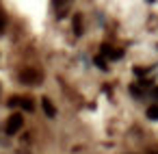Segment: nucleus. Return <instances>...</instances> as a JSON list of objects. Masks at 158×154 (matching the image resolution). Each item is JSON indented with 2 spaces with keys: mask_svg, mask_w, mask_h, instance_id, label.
<instances>
[{
  "mask_svg": "<svg viewBox=\"0 0 158 154\" xmlns=\"http://www.w3.org/2000/svg\"><path fill=\"white\" fill-rule=\"evenodd\" d=\"M22 126H24V117H22V113H15V115H11L7 119L5 130H7V135H15V132L22 130Z\"/></svg>",
  "mask_w": 158,
  "mask_h": 154,
  "instance_id": "nucleus-1",
  "label": "nucleus"
},
{
  "mask_svg": "<svg viewBox=\"0 0 158 154\" xmlns=\"http://www.w3.org/2000/svg\"><path fill=\"white\" fill-rule=\"evenodd\" d=\"M20 78H22V83H28V85H33V83H39V80H41V72H39V70H33V67H28V70H24V72L20 74Z\"/></svg>",
  "mask_w": 158,
  "mask_h": 154,
  "instance_id": "nucleus-2",
  "label": "nucleus"
},
{
  "mask_svg": "<svg viewBox=\"0 0 158 154\" xmlns=\"http://www.w3.org/2000/svg\"><path fill=\"white\" fill-rule=\"evenodd\" d=\"M41 109H44V113H46L48 117H56V109L52 106V102H50L48 98H41Z\"/></svg>",
  "mask_w": 158,
  "mask_h": 154,
  "instance_id": "nucleus-3",
  "label": "nucleus"
},
{
  "mask_svg": "<svg viewBox=\"0 0 158 154\" xmlns=\"http://www.w3.org/2000/svg\"><path fill=\"white\" fill-rule=\"evenodd\" d=\"M74 33L78 37L82 35V15H74Z\"/></svg>",
  "mask_w": 158,
  "mask_h": 154,
  "instance_id": "nucleus-4",
  "label": "nucleus"
},
{
  "mask_svg": "<svg viewBox=\"0 0 158 154\" xmlns=\"http://www.w3.org/2000/svg\"><path fill=\"white\" fill-rule=\"evenodd\" d=\"M145 115H147L149 119H154V122H158V104H152V106H147V111H145Z\"/></svg>",
  "mask_w": 158,
  "mask_h": 154,
  "instance_id": "nucleus-5",
  "label": "nucleus"
},
{
  "mask_svg": "<svg viewBox=\"0 0 158 154\" xmlns=\"http://www.w3.org/2000/svg\"><path fill=\"white\" fill-rule=\"evenodd\" d=\"M18 106H24L26 111H33V109H35V104H33L31 98H20V104H18Z\"/></svg>",
  "mask_w": 158,
  "mask_h": 154,
  "instance_id": "nucleus-6",
  "label": "nucleus"
},
{
  "mask_svg": "<svg viewBox=\"0 0 158 154\" xmlns=\"http://www.w3.org/2000/svg\"><path fill=\"white\" fill-rule=\"evenodd\" d=\"M54 5H56V9H59V15H63L65 9H67V0H54Z\"/></svg>",
  "mask_w": 158,
  "mask_h": 154,
  "instance_id": "nucleus-7",
  "label": "nucleus"
},
{
  "mask_svg": "<svg viewBox=\"0 0 158 154\" xmlns=\"http://www.w3.org/2000/svg\"><path fill=\"white\" fill-rule=\"evenodd\" d=\"M5 24H7V18H5L2 11H0V33H5Z\"/></svg>",
  "mask_w": 158,
  "mask_h": 154,
  "instance_id": "nucleus-8",
  "label": "nucleus"
},
{
  "mask_svg": "<svg viewBox=\"0 0 158 154\" xmlns=\"http://www.w3.org/2000/svg\"><path fill=\"white\" fill-rule=\"evenodd\" d=\"M95 65H98V67H102V70H106V63H104V59H102V57H95Z\"/></svg>",
  "mask_w": 158,
  "mask_h": 154,
  "instance_id": "nucleus-9",
  "label": "nucleus"
},
{
  "mask_svg": "<svg viewBox=\"0 0 158 154\" xmlns=\"http://www.w3.org/2000/svg\"><path fill=\"white\" fill-rule=\"evenodd\" d=\"M154 96H156V98H158V87H156V89H154Z\"/></svg>",
  "mask_w": 158,
  "mask_h": 154,
  "instance_id": "nucleus-10",
  "label": "nucleus"
},
{
  "mask_svg": "<svg viewBox=\"0 0 158 154\" xmlns=\"http://www.w3.org/2000/svg\"><path fill=\"white\" fill-rule=\"evenodd\" d=\"M147 2H154V0H147Z\"/></svg>",
  "mask_w": 158,
  "mask_h": 154,
  "instance_id": "nucleus-11",
  "label": "nucleus"
}]
</instances>
